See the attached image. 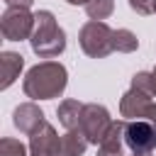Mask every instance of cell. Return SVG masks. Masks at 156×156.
<instances>
[{
    "instance_id": "cell-20",
    "label": "cell",
    "mask_w": 156,
    "mask_h": 156,
    "mask_svg": "<svg viewBox=\"0 0 156 156\" xmlns=\"http://www.w3.org/2000/svg\"><path fill=\"white\" fill-rule=\"evenodd\" d=\"M132 156H151V151H132Z\"/></svg>"
},
{
    "instance_id": "cell-21",
    "label": "cell",
    "mask_w": 156,
    "mask_h": 156,
    "mask_svg": "<svg viewBox=\"0 0 156 156\" xmlns=\"http://www.w3.org/2000/svg\"><path fill=\"white\" fill-rule=\"evenodd\" d=\"M66 2H71V5H85L88 0H66Z\"/></svg>"
},
{
    "instance_id": "cell-2",
    "label": "cell",
    "mask_w": 156,
    "mask_h": 156,
    "mask_svg": "<svg viewBox=\"0 0 156 156\" xmlns=\"http://www.w3.org/2000/svg\"><path fill=\"white\" fill-rule=\"evenodd\" d=\"M34 17H37V24H34V32L29 39L32 51L39 58H56L66 49V32L58 27L54 12H49V10H39V12H34Z\"/></svg>"
},
{
    "instance_id": "cell-18",
    "label": "cell",
    "mask_w": 156,
    "mask_h": 156,
    "mask_svg": "<svg viewBox=\"0 0 156 156\" xmlns=\"http://www.w3.org/2000/svg\"><path fill=\"white\" fill-rule=\"evenodd\" d=\"M7 2V7H29L34 0H5Z\"/></svg>"
},
{
    "instance_id": "cell-9",
    "label": "cell",
    "mask_w": 156,
    "mask_h": 156,
    "mask_svg": "<svg viewBox=\"0 0 156 156\" xmlns=\"http://www.w3.org/2000/svg\"><path fill=\"white\" fill-rule=\"evenodd\" d=\"M151 107V98L136 88H129L119 100V115L124 119H144Z\"/></svg>"
},
{
    "instance_id": "cell-8",
    "label": "cell",
    "mask_w": 156,
    "mask_h": 156,
    "mask_svg": "<svg viewBox=\"0 0 156 156\" xmlns=\"http://www.w3.org/2000/svg\"><path fill=\"white\" fill-rule=\"evenodd\" d=\"M29 154L32 156H61V136L49 122L29 136Z\"/></svg>"
},
{
    "instance_id": "cell-22",
    "label": "cell",
    "mask_w": 156,
    "mask_h": 156,
    "mask_svg": "<svg viewBox=\"0 0 156 156\" xmlns=\"http://www.w3.org/2000/svg\"><path fill=\"white\" fill-rule=\"evenodd\" d=\"M154 73V98H156V71H151Z\"/></svg>"
},
{
    "instance_id": "cell-16",
    "label": "cell",
    "mask_w": 156,
    "mask_h": 156,
    "mask_svg": "<svg viewBox=\"0 0 156 156\" xmlns=\"http://www.w3.org/2000/svg\"><path fill=\"white\" fill-rule=\"evenodd\" d=\"M0 156H32V154L27 151V146L22 141L5 136V139H0Z\"/></svg>"
},
{
    "instance_id": "cell-17",
    "label": "cell",
    "mask_w": 156,
    "mask_h": 156,
    "mask_svg": "<svg viewBox=\"0 0 156 156\" xmlns=\"http://www.w3.org/2000/svg\"><path fill=\"white\" fill-rule=\"evenodd\" d=\"M129 7L136 15H151L154 12V0H129Z\"/></svg>"
},
{
    "instance_id": "cell-23",
    "label": "cell",
    "mask_w": 156,
    "mask_h": 156,
    "mask_svg": "<svg viewBox=\"0 0 156 156\" xmlns=\"http://www.w3.org/2000/svg\"><path fill=\"white\" fill-rule=\"evenodd\" d=\"M154 12H156V0H154Z\"/></svg>"
},
{
    "instance_id": "cell-5",
    "label": "cell",
    "mask_w": 156,
    "mask_h": 156,
    "mask_svg": "<svg viewBox=\"0 0 156 156\" xmlns=\"http://www.w3.org/2000/svg\"><path fill=\"white\" fill-rule=\"evenodd\" d=\"M37 17L29 12V7H7L0 17V29L7 41H22L32 39Z\"/></svg>"
},
{
    "instance_id": "cell-19",
    "label": "cell",
    "mask_w": 156,
    "mask_h": 156,
    "mask_svg": "<svg viewBox=\"0 0 156 156\" xmlns=\"http://www.w3.org/2000/svg\"><path fill=\"white\" fill-rule=\"evenodd\" d=\"M144 119H149L151 124H156V102H151V107H149V112H146Z\"/></svg>"
},
{
    "instance_id": "cell-4",
    "label": "cell",
    "mask_w": 156,
    "mask_h": 156,
    "mask_svg": "<svg viewBox=\"0 0 156 156\" xmlns=\"http://www.w3.org/2000/svg\"><path fill=\"white\" fill-rule=\"evenodd\" d=\"M112 117L107 112L105 105H98V102H88L83 105V115H80V124H78V132L88 139V144H100L105 139V134L110 132L112 127Z\"/></svg>"
},
{
    "instance_id": "cell-10",
    "label": "cell",
    "mask_w": 156,
    "mask_h": 156,
    "mask_svg": "<svg viewBox=\"0 0 156 156\" xmlns=\"http://www.w3.org/2000/svg\"><path fill=\"white\" fill-rule=\"evenodd\" d=\"M124 127H127V119L112 122L110 132L98 144V156H124Z\"/></svg>"
},
{
    "instance_id": "cell-15",
    "label": "cell",
    "mask_w": 156,
    "mask_h": 156,
    "mask_svg": "<svg viewBox=\"0 0 156 156\" xmlns=\"http://www.w3.org/2000/svg\"><path fill=\"white\" fill-rule=\"evenodd\" d=\"M112 10H115V0H88V2H85L88 17H90V20H98V22L107 20V17L112 15Z\"/></svg>"
},
{
    "instance_id": "cell-11",
    "label": "cell",
    "mask_w": 156,
    "mask_h": 156,
    "mask_svg": "<svg viewBox=\"0 0 156 156\" xmlns=\"http://www.w3.org/2000/svg\"><path fill=\"white\" fill-rule=\"evenodd\" d=\"M24 66V56L17 54V51H2L0 54V71H2V80H0V88H10L17 78H20V71Z\"/></svg>"
},
{
    "instance_id": "cell-14",
    "label": "cell",
    "mask_w": 156,
    "mask_h": 156,
    "mask_svg": "<svg viewBox=\"0 0 156 156\" xmlns=\"http://www.w3.org/2000/svg\"><path fill=\"white\" fill-rule=\"evenodd\" d=\"M112 46H115V51H119V54H132V51L139 49V39H136V34L129 32V29H115Z\"/></svg>"
},
{
    "instance_id": "cell-13",
    "label": "cell",
    "mask_w": 156,
    "mask_h": 156,
    "mask_svg": "<svg viewBox=\"0 0 156 156\" xmlns=\"http://www.w3.org/2000/svg\"><path fill=\"white\" fill-rule=\"evenodd\" d=\"M88 139L80 132H66L61 136V156H83Z\"/></svg>"
},
{
    "instance_id": "cell-1",
    "label": "cell",
    "mask_w": 156,
    "mask_h": 156,
    "mask_svg": "<svg viewBox=\"0 0 156 156\" xmlns=\"http://www.w3.org/2000/svg\"><path fill=\"white\" fill-rule=\"evenodd\" d=\"M66 83H68V73H66L63 63L41 61V63H37L27 71L22 90L32 100H51V98H58L66 90Z\"/></svg>"
},
{
    "instance_id": "cell-6",
    "label": "cell",
    "mask_w": 156,
    "mask_h": 156,
    "mask_svg": "<svg viewBox=\"0 0 156 156\" xmlns=\"http://www.w3.org/2000/svg\"><path fill=\"white\" fill-rule=\"evenodd\" d=\"M124 144L132 151H154L156 149V124L149 119H127Z\"/></svg>"
},
{
    "instance_id": "cell-12",
    "label": "cell",
    "mask_w": 156,
    "mask_h": 156,
    "mask_svg": "<svg viewBox=\"0 0 156 156\" xmlns=\"http://www.w3.org/2000/svg\"><path fill=\"white\" fill-rule=\"evenodd\" d=\"M56 115H58V122L66 127V132H78L80 115H83V102H78V100H63L58 105Z\"/></svg>"
},
{
    "instance_id": "cell-7",
    "label": "cell",
    "mask_w": 156,
    "mask_h": 156,
    "mask_svg": "<svg viewBox=\"0 0 156 156\" xmlns=\"http://www.w3.org/2000/svg\"><path fill=\"white\" fill-rule=\"evenodd\" d=\"M12 122H15V127H17L22 134H27V136H32L34 132H39V129L46 124L41 107L34 105V102H22V105H17L15 112H12Z\"/></svg>"
},
{
    "instance_id": "cell-3",
    "label": "cell",
    "mask_w": 156,
    "mask_h": 156,
    "mask_svg": "<svg viewBox=\"0 0 156 156\" xmlns=\"http://www.w3.org/2000/svg\"><path fill=\"white\" fill-rule=\"evenodd\" d=\"M112 37H115V29H110L105 22H98V20H90L80 27V34H78V44L80 49L90 56V58H105L115 51L112 46Z\"/></svg>"
}]
</instances>
